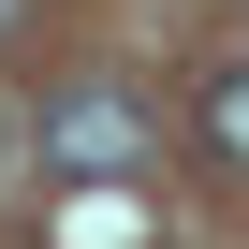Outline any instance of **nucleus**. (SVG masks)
<instances>
[{
	"label": "nucleus",
	"mask_w": 249,
	"mask_h": 249,
	"mask_svg": "<svg viewBox=\"0 0 249 249\" xmlns=\"http://www.w3.org/2000/svg\"><path fill=\"white\" fill-rule=\"evenodd\" d=\"M0 30H15V0H0Z\"/></svg>",
	"instance_id": "nucleus-3"
},
{
	"label": "nucleus",
	"mask_w": 249,
	"mask_h": 249,
	"mask_svg": "<svg viewBox=\"0 0 249 249\" xmlns=\"http://www.w3.org/2000/svg\"><path fill=\"white\" fill-rule=\"evenodd\" d=\"M44 161L132 176V161H147V103H132V88H59V103H44Z\"/></svg>",
	"instance_id": "nucleus-1"
},
{
	"label": "nucleus",
	"mask_w": 249,
	"mask_h": 249,
	"mask_svg": "<svg viewBox=\"0 0 249 249\" xmlns=\"http://www.w3.org/2000/svg\"><path fill=\"white\" fill-rule=\"evenodd\" d=\"M205 147H234V161H249V73H220V88H205Z\"/></svg>",
	"instance_id": "nucleus-2"
}]
</instances>
